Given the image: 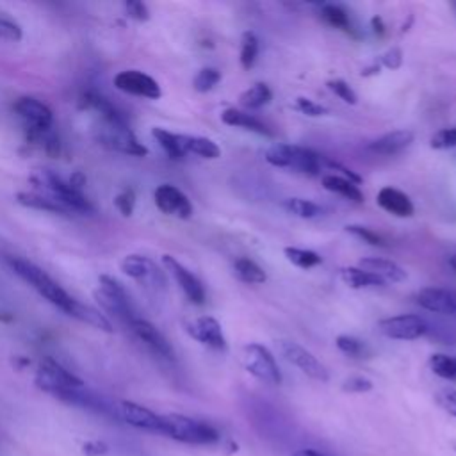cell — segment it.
<instances>
[{
	"label": "cell",
	"mask_w": 456,
	"mask_h": 456,
	"mask_svg": "<svg viewBox=\"0 0 456 456\" xmlns=\"http://www.w3.org/2000/svg\"><path fill=\"white\" fill-rule=\"evenodd\" d=\"M16 201L23 207L34 208V210H45V212H52V214H69L71 210L68 207H64L59 200H55L50 194H39V192H18L16 194Z\"/></svg>",
	"instance_id": "cell-25"
},
{
	"label": "cell",
	"mask_w": 456,
	"mask_h": 456,
	"mask_svg": "<svg viewBox=\"0 0 456 456\" xmlns=\"http://www.w3.org/2000/svg\"><path fill=\"white\" fill-rule=\"evenodd\" d=\"M162 264L166 267V271L175 278V281L178 283V287L182 289V292L185 294V297L194 303V305H203L205 303V289L203 283L200 281V278L189 271L183 264H180L175 256L171 255H162Z\"/></svg>",
	"instance_id": "cell-15"
},
{
	"label": "cell",
	"mask_w": 456,
	"mask_h": 456,
	"mask_svg": "<svg viewBox=\"0 0 456 456\" xmlns=\"http://www.w3.org/2000/svg\"><path fill=\"white\" fill-rule=\"evenodd\" d=\"M69 185L73 187V189H77V191H82V187L86 185V176L80 173V171H75L71 176H69Z\"/></svg>",
	"instance_id": "cell-51"
},
{
	"label": "cell",
	"mask_w": 456,
	"mask_h": 456,
	"mask_svg": "<svg viewBox=\"0 0 456 456\" xmlns=\"http://www.w3.org/2000/svg\"><path fill=\"white\" fill-rule=\"evenodd\" d=\"M94 297L107 314L114 315L125 324L137 317L125 287L109 274H102L98 278V289L94 290Z\"/></svg>",
	"instance_id": "cell-4"
},
{
	"label": "cell",
	"mask_w": 456,
	"mask_h": 456,
	"mask_svg": "<svg viewBox=\"0 0 456 456\" xmlns=\"http://www.w3.org/2000/svg\"><path fill=\"white\" fill-rule=\"evenodd\" d=\"M265 160L276 167L294 169L297 173L317 176L324 166V157L317 151L299 146V144H285L276 142L265 150Z\"/></svg>",
	"instance_id": "cell-3"
},
{
	"label": "cell",
	"mask_w": 456,
	"mask_h": 456,
	"mask_svg": "<svg viewBox=\"0 0 456 456\" xmlns=\"http://www.w3.org/2000/svg\"><path fill=\"white\" fill-rule=\"evenodd\" d=\"M240 66L244 69H249L255 66V61H256V55H258V39L253 32H244L242 37H240Z\"/></svg>",
	"instance_id": "cell-37"
},
{
	"label": "cell",
	"mask_w": 456,
	"mask_h": 456,
	"mask_svg": "<svg viewBox=\"0 0 456 456\" xmlns=\"http://www.w3.org/2000/svg\"><path fill=\"white\" fill-rule=\"evenodd\" d=\"M358 267L376 274L378 278H381L385 283L387 281H392V283H399V281H404L408 278V273L403 265H399L397 262L394 260H388V258H381V256H367V258H362L358 262Z\"/></svg>",
	"instance_id": "cell-21"
},
{
	"label": "cell",
	"mask_w": 456,
	"mask_h": 456,
	"mask_svg": "<svg viewBox=\"0 0 456 456\" xmlns=\"http://www.w3.org/2000/svg\"><path fill=\"white\" fill-rule=\"evenodd\" d=\"M379 62L388 69H397L403 64V52L399 48H390L379 57Z\"/></svg>",
	"instance_id": "cell-48"
},
{
	"label": "cell",
	"mask_w": 456,
	"mask_h": 456,
	"mask_svg": "<svg viewBox=\"0 0 456 456\" xmlns=\"http://www.w3.org/2000/svg\"><path fill=\"white\" fill-rule=\"evenodd\" d=\"M346 232L362 239L363 242L370 244V246H387V240L383 235H379L378 232L367 228V226H362V224H347L346 226Z\"/></svg>",
	"instance_id": "cell-39"
},
{
	"label": "cell",
	"mask_w": 456,
	"mask_h": 456,
	"mask_svg": "<svg viewBox=\"0 0 456 456\" xmlns=\"http://www.w3.org/2000/svg\"><path fill=\"white\" fill-rule=\"evenodd\" d=\"M219 80H221L219 69H216V68H201L196 73L194 80H192V87L198 93H208V91H212L217 86Z\"/></svg>",
	"instance_id": "cell-38"
},
{
	"label": "cell",
	"mask_w": 456,
	"mask_h": 456,
	"mask_svg": "<svg viewBox=\"0 0 456 456\" xmlns=\"http://www.w3.org/2000/svg\"><path fill=\"white\" fill-rule=\"evenodd\" d=\"M372 381L365 376H349L344 383H342V390L344 392H351V394H363L372 390Z\"/></svg>",
	"instance_id": "cell-43"
},
{
	"label": "cell",
	"mask_w": 456,
	"mask_h": 456,
	"mask_svg": "<svg viewBox=\"0 0 456 456\" xmlns=\"http://www.w3.org/2000/svg\"><path fill=\"white\" fill-rule=\"evenodd\" d=\"M160 435L191 445H212L219 440V431L212 424L182 413L162 415Z\"/></svg>",
	"instance_id": "cell-2"
},
{
	"label": "cell",
	"mask_w": 456,
	"mask_h": 456,
	"mask_svg": "<svg viewBox=\"0 0 456 456\" xmlns=\"http://www.w3.org/2000/svg\"><path fill=\"white\" fill-rule=\"evenodd\" d=\"M429 146L433 150L456 148V126H447V128H440L438 132H435L429 139Z\"/></svg>",
	"instance_id": "cell-40"
},
{
	"label": "cell",
	"mask_w": 456,
	"mask_h": 456,
	"mask_svg": "<svg viewBox=\"0 0 456 456\" xmlns=\"http://www.w3.org/2000/svg\"><path fill=\"white\" fill-rule=\"evenodd\" d=\"M292 456H326L324 452L321 451H315V449H310V447H305V449H297L292 452Z\"/></svg>",
	"instance_id": "cell-52"
},
{
	"label": "cell",
	"mask_w": 456,
	"mask_h": 456,
	"mask_svg": "<svg viewBox=\"0 0 456 456\" xmlns=\"http://www.w3.org/2000/svg\"><path fill=\"white\" fill-rule=\"evenodd\" d=\"M233 273L237 274V278L244 283H251V285H260L267 280L265 271L251 258L240 256L233 262Z\"/></svg>",
	"instance_id": "cell-29"
},
{
	"label": "cell",
	"mask_w": 456,
	"mask_h": 456,
	"mask_svg": "<svg viewBox=\"0 0 456 456\" xmlns=\"http://www.w3.org/2000/svg\"><path fill=\"white\" fill-rule=\"evenodd\" d=\"M221 121L228 126H239V128H244V130H251L255 134H260V135H273V132L265 126V123H262L258 118H255L253 114H248L244 110H239V109H224L221 112Z\"/></svg>",
	"instance_id": "cell-24"
},
{
	"label": "cell",
	"mask_w": 456,
	"mask_h": 456,
	"mask_svg": "<svg viewBox=\"0 0 456 456\" xmlns=\"http://www.w3.org/2000/svg\"><path fill=\"white\" fill-rule=\"evenodd\" d=\"M378 331L392 340H415L428 333L429 326L424 317L413 314L392 315L378 321Z\"/></svg>",
	"instance_id": "cell-8"
},
{
	"label": "cell",
	"mask_w": 456,
	"mask_h": 456,
	"mask_svg": "<svg viewBox=\"0 0 456 456\" xmlns=\"http://www.w3.org/2000/svg\"><path fill=\"white\" fill-rule=\"evenodd\" d=\"M417 305L428 312L456 317V292L444 287H426L417 292Z\"/></svg>",
	"instance_id": "cell-18"
},
{
	"label": "cell",
	"mask_w": 456,
	"mask_h": 456,
	"mask_svg": "<svg viewBox=\"0 0 456 456\" xmlns=\"http://www.w3.org/2000/svg\"><path fill=\"white\" fill-rule=\"evenodd\" d=\"M14 109L27 121L28 130L43 132L52 128L53 116H52V110L43 102L30 96H23L14 103Z\"/></svg>",
	"instance_id": "cell-19"
},
{
	"label": "cell",
	"mask_w": 456,
	"mask_h": 456,
	"mask_svg": "<svg viewBox=\"0 0 456 456\" xmlns=\"http://www.w3.org/2000/svg\"><path fill=\"white\" fill-rule=\"evenodd\" d=\"M37 185L48 191L50 196L59 200L64 207H68L71 212H91L93 205L89 200L82 194V191H77L69 185V182L62 180L57 173L52 169H39L36 176L32 178Z\"/></svg>",
	"instance_id": "cell-6"
},
{
	"label": "cell",
	"mask_w": 456,
	"mask_h": 456,
	"mask_svg": "<svg viewBox=\"0 0 456 456\" xmlns=\"http://www.w3.org/2000/svg\"><path fill=\"white\" fill-rule=\"evenodd\" d=\"M321 18L333 28L344 30L346 34H353V25L349 20V14L344 7L337 5V4H324L321 7Z\"/></svg>",
	"instance_id": "cell-32"
},
{
	"label": "cell",
	"mask_w": 456,
	"mask_h": 456,
	"mask_svg": "<svg viewBox=\"0 0 456 456\" xmlns=\"http://www.w3.org/2000/svg\"><path fill=\"white\" fill-rule=\"evenodd\" d=\"M82 102H84V107L96 110V112L100 114V118H102L105 123L126 125L125 116H123L105 96H102L100 93H96V91H87V93L82 96Z\"/></svg>",
	"instance_id": "cell-23"
},
{
	"label": "cell",
	"mask_w": 456,
	"mask_h": 456,
	"mask_svg": "<svg viewBox=\"0 0 456 456\" xmlns=\"http://www.w3.org/2000/svg\"><path fill=\"white\" fill-rule=\"evenodd\" d=\"M278 351L281 353V356L289 363L297 367L308 378H312L315 381H328L330 379V372L324 367V363L321 360H317L308 349H305L297 342L278 340Z\"/></svg>",
	"instance_id": "cell-9"
},
{
	"label": "cell",
	"mask_w": 456,
	"mask_h": 456,
	"mask_svg": "<svg viewBox=\"0 0 456 456\" xmlns=\"http://www.w3.org/2000/svg\"><path fill=\"white\" fill-rule=\"evenodd\" d=\"M340 280L351 289H372L383 287L385 281L376 274L362 269V267H344L340 269Z\"/></svg>",
	"instance_id": "cell-28"
},
{
	"label": "cell",
	"mask_w": 456,
	"mask_h": 456,
	"mask_svg": "<svg viewBox=\"0 0 456 456\" xmlns=\"http://www.w3.org/2000/svg\"><path fill=\"white\" fill-rule=\"evenodd\" d=\"M98 139L107 148L121 151V153H128V155H135V157H144L148 153V150L137 141V137L134 135V132L130 130L128 125H112V123L103 121Z\"/></svg>",
	"instance_id": "cell-11"
},
{
	"label": "cell",
	"mask_w": 456,
	"mask_h": 456,
	"mask_svg": "<svg viewBox=\"0 0 456 456\" xmlns=\"http://www.w3.org/2000/svg\"><path fill=\"white\" fill-rule=\"evenodd\" d=\"M435 401L438 406L456 419V388H442L436 392Z\"/></svg>",
	"instance_id": "cell-42"
},
{
	"label": "cell",
	"mask_w": 456,
	"mask_h": 456,
	"mask_svg": "<svg viewBox=\"0 0 456 456\" xmlns=\"http://www.w3.org/2000/svg\"><path fill=\"white\" fill-rule=\"evenodd\" d=\"M114 205L116 208L123 214V216H132L134 208H135V192L132 189H125L121 191L116 198H114Z\"/></svg>",
	"instance_id": "cell-44"
},
{
	"label": "cell",
	"mask_w": 456,
	"mask_h": 456,
	"mask_svg": "<svg viewBox=\"0 0 456 456\" xmlns=\"http://www.w3.org/2000/svg\"><path fill=\"white\" fill-rule=\"evenodd\" d=\"M283 207L287 208V212H290L301 219H314L322 212V208L317 203L305 200V198H287L283 201Z\"/></svg>",
	"instance_id": "cell-36"
},
{
	"label": "cell",
	"mask_w": 456,
	"mask_h": 456,
	"mask_svg": "<svg viewBox=\"0 0 456 456\" xmlns=\"http://www.w3.org/2000/svg\"><path fill=\"white\" fill-rule=\"evenodd\" d=\"M151 135L157 139V142L160 144V148L167 153L169 159L173 160H180L185 157L183 146H182V134H173L166 128H153Z\"/></svg>",
	"instance_id": "cell-30"
},
{
	"label": "cell",
	"mask_w": 456,
	"mask_h": 456,
	"mask_svg": "<svg viewBox=\"0 0 456 456\" xmlns=\"http://www.w3.org/2000/svg\"><path fill=\"white\" fill-rule=\"evenodd\" d=\"M185 331L189 333L191 338L196 342L216 349V351H226V337L223 333V328L217 319L210 315H200L185 322Z\"/></svg>",
	"instance_id": "cell-14"
},
{
	"label": "cell",
	"mask_w": 456,
	"mask_h": 456,
	"mask_svg": "<svg viewBox=\"0 0 456 456\" xmlns=\"http://www.w3.org/2000/svg\"><path fill=\"white\" fill-rule=\"evenodd\" d=\"M155 205L162 214L175 216L178 219H189L192 216V205L189 198L175 185L162 183L155 189Z\"/></svg>",
	"instance_id": "cell-17"
},
{
	"label": "cell",
	"mask_w": 456,
	"mask_h": 456,
	"mask_svg": "<svg viewBox=\"0 0 456 456\" xmlns=\"http://www.w3.org/2000/svg\"><path fill=\"white\" fill-rule=\"evenodd\" d=\"M182 146H183L185 155L192 153V155H198L201 159H217V157H221L219 146L208 137L182 134Z\"/></svg>",
	"instance_id": "cell-27"
},
{
	"label": "cell",
	"mask_w": 456,
	"mask_h": 456,
	"mask_svg": "<svg viewBox=\"0 0 456 456\" xmlns=\"http://www.w3.org/2000/svg\"><path fill=\"white\" fill-rule=\"evenodd\" d=\"M23 36L21 27L18 23H14L9 18H0V39L4 41H20Z\"/></svg>",
	"instance_id": "cell-46"
},
{
	"label": "cell",
	"mask_w": 456,
	"mask_h": 456,
	"mask_svg": "<svg viewBox=\"0 0 456 456\" xmlns=\"http://www.w3.org/2000/svg\"><path fill=\"white\" fill-rule=\"evenodd\" d=\"M413 142V132L411 130H392L388 134H383L381 137L374 139L372 142H369V150L372 153H378V155H385V157H390V155H395V153H401L404 148H408L410 144Z\"/></svg>",
	"instance_id": "cell-22"
},
{
	"label": "cell",
	"mask_w": 456,
	"mask_h": 456,
	"mask_svg": "<svg viewBox=\"0 0 456 456\" xmlns=\"http://www.w3.org/2000/svg\"><path fill=\"white\" fill-rule=\"evenodd\" d=\"M130 331L157 356L166 358V360H173L175 358V351L169 344V340L160 333V330L157 326H153L150 321L142 319V317H135L132 319L128 324Z\"/></svg>",
	"instance_id": "cell-16"
},
{
	"label": "cell",
	"mask_w": 456,
	"mask_h": 456,
	"mask_svg": "<svg viewBox=\"0 0 456 456\" xmlns=\"http://www.w3.org/2000/svg\"><path fill=\"white\" fill-rule=\"evenodd\" d=\"M370 27H372V32L378 36V37H383L385 36V21H383V18L381 16H374L372 20H370Z\"/></svg>",
	"instance_id": "cell-50"
},
{
	"label": "cell",
	"mask_w": 456,
	"mask_h": 456,
	"mask_svg": "<svg viewBox=\"0 0 456 456\" xmlns=\"http://www.w3.org/2000/svg\"><path fill=\"white\" fill-rule=\"evenodd\" d=\"M271 98H273V93H271L269 86L264 82H256L240 93L239 102L242 107L253 110V109H260V107L267 105L271 102Z\"/></svg>",
	"instance_id": "cell-31"
},
{
	"label": "cell",
	"mask_w": 456,
	"mask_h": 456,
	"mask_svg": "<svg viewBox=\"0 0 456 456\" xmlns=\"http://www.w3.org/2000/svg\"><path fill=\"white\" fill-rule=\"evenodd\" d=\"M428 365L433 374L444 379H456V356L445 353H435L429 356Z\"/></svg>",
	"instance_id": "cell-35"
},
{
	"label": "cell",
	"mask_w": 456,
	"mask_h": 456,
	"mask_svg": "<svg viewBox=\"0 0 456 456\" xmlns=\"http://www.w3.org/2000/svg\"><path fill=\"white\" fill-rule=\"evenodd\" d=\"M287 260L290 264H294L296 267L299 269H310V267H315L322 262L321 255L312 251V249H305V248H296V246H287L283 249Z\"/></svg>",
	"instance_id": "cell-33"
},
{
	"label": "cell",
	"mask_w": 456,
	"mask_h": 456,
	"mask_svg": "<svg viewBox=\"0 0 456 456\" xmlns=\"http://www.w3.org/2000/svg\"><path fill=\"white\" fill-rule=\"evenodd\" d=\"M242 365L258 381H264L267 385L281 383L280 367H278L273 353L262 344L249 342L242 347Z\"/></svg>",
	"instance_id": "cell-7"
},
{
	"label": "cell",
	"mask_w": 456,
	"mask_h": 456,
	"mask_svg": "<svg viewBox=\"0 0 456 456\" xmlns=\"http://www.w3.org/2000/svg\"><path fill=\"white\" fill-rule=\"evenodd\" d=\"M328 89H330L331 93H335L342 102H346V103H349V105H354V103L358 102V96H356V93L353 91V87H351L346 80H342V78L328 80Z\"/></svg>",
	"instance_id": "cell-41"
},
{
	"label": "cell",
	"mask_w": 456,
	"mask_h": 456,
	"mask_svg": "<svg viewBox=\"0 0 456 456\" xmlns=\"http://www.w3.org/2000/svg\"><path fill=\"white\" fill-rule=\"evenodd\" d=\"M114 86H116V89H119L126 94L141 96V98H148V100H157L162 94L159 82L153 77H150L139 69L119 71L114 77Z\"/></svg>",
	"instance_id": "cell-13"
},
{
	"label": "cell",
	"mask_w": 456,
	"mask_h": 456,
	"mask_svg": "<svg viewBox=\"0 0 456 456\" xmlns=\"http://www.w3.org/2000/svg\"><path fill=\"white\" fill-rule=\"evenodd\" d=\"M449 265H451V267H452V271L456 273V255H452V256L449 258Z\"/></svg>",
	"instance_id": "cell-53"
},
{
	"label": "cell",
	"mask_w": 456,
	"mask_h": 456,
	"mask_svg": "<svg viewBox=\"0 0 456 456\" xmlns=\"http://www.w3.org/2000/svg\"><path fill=\"white\" fill-rule=\"evenodd\" d=\"M376 203L388 214L395 217H411L413 216V203L403 191L395 187H381L376 194Z\"/></svg>",
	"instance_id": "cell-20"
},
{
	"label": "cell",
	"mask_w": 456,
	"mask_h": 456,
	"mask_svg": "<svg viewBox=\"0 0 456 456\" xmlns=\"http://www.w3.org/2000/svg\"><path fill=\"white\" fill-rule=\"evenodd\" d=\"M335 346L346 354V356H351V358H356V360H363V358H369L370 356V349L369 346L353 337V335H338L335 338Z\"/></svg>",
	"instance_id": "cell-34"
},
{
	"label": "cell",
	"mask_w": 456,
	"mask_h": 456,
	"mask_svg": "<svg viewBox=\"0 0 456 456\" xmlns=\"http://www.w3.org/2000/svg\"><path fill=\"white\" fill-rule=\"evenodd\" d=\"M125 9H126V14L135 21H146L150 18V11L144 2L128 0V2H125Z\"/></svg>",
	"instance_id": "cell-47"
},
{
	"label": "cell",
	"mask_w": 456,
	"mask_h": 456,
	"mask_svg": "<svg viewBox=\"0 0 456 456\" xmlns=\"http://www.w3.org/2000/svg\"><path fill=\"white\" fill-rule=\"evenodd\" d=\"M107 451H109L107 444H103L100 440H93V442L84 444V454H87V456H100V454H105Z\"/></svg>",
	"instance_id": "cell-49"
},
{
	"label": "cell",
	"mask_w": 456,
	"mask_h": 456,
	"mask_svg": "<svg viewBox=\"0 0 456 456\" xmlns=\"http://www.w3.org/2000/svg\"><path fill=\"white\" fill-rule=\"evenodd\" d=\"M121 271L148 289H153V290L166 289L164 271L151 258L144 255H137V253L126 255L121 260Z\"/></svg>",
	"instance_id": "cell-10"
},
{
	"label": "cell",
	"mask_w": 456,
	"mask_h": 456,
	"mask_svg": "<svg viewBox=\"0 0 456 456\" xmlns=\"http://www.w3.org/2000/svg\"><path fill=\"white\" fill-rule=\"evenodd\" d=\"M322 187L330 192L340 194L342 198L354 201V203H362L363 201V194L358 189L356 183H353L351 180L340 176V175H324L322 176Z\"/></svg>",
	"instance_id": "cell-26"
},
{
	"label": "cell",
	"mask_w": 456,
	"mask_h": 456,
	"mask_svg": "<svg viewBox=\"0 0 456 456\" xmlns=\"http://www.w3.org/2000/svg\"><path fill=\"white\" fill-rule=\"evenodd\" d=\"M451 7L456 11V2H452V4H451Z\"/></svg>",
	"instance_id": "cell-54"
},
{
	"label": "cell",
	"mask_w": 456,
	"mask_h": 456,
	"mask_svg": "<svg viewBox=\"0 0 456 456\" xmlns=\"http://www.w3.org/2000/svg\"><path fill=\"white\" fill-rule=\"evenodd\" d=\"M116 415L119 420H123L125 424L142 429V431H150V433H159L162 431V415L155 413L153 410L132 403V401H119L116 403Z\"/></svg>",
	"instance_id": "cell-12"
},
{
	"label": "cell",
	"mask_w": 456,
	"mask_h": 456,
	"mask_svg": "<svg viewBox=\"0 0 456 456\" xmlns=\"http://www.w3.org/2000/svg\"><path fill=\"white\" fill-rule=\"evenodd\" d=\"M294 107H296V110H299L301 114H306V116H310V118L324 116V114L328 112L326 107L315 103V102L310 100V98H303V96H299V98L296 100V105H294Z\"/></svg>",
	"instance_id": "cell-45"
},
{
	"label": "cell",
	"mask_w": 456,
	"mask_h": 456,
	"mask_svg": "<svg viewBox=\"0 0 456 456\" xmlns=\"http://www.w3.org/2000/svg\"><path fill=\"white\" fill-rule=\"evenodd\" d=\"M452 447H454V449H456V442H452Z\"/></svg>",
	"instance_id": "cell-55"
},
{
	"label": "cell",
	"mask_w": 456,
	"mask_h": 456,
	"mask_svg": "<svg viewBox=\"0 0 456 456\" xmlns=\"http://www.w3.org/2000/svg\"><path fill=\"white\" fill-rule=\"evenodd\" d=\"M34 381H36L37 388H41L43 392H46L53 397L59 395L61 392L86 387L78 376H75L71 370H68L66 367H62L57 360H53L50 356H45L39 362Z\"/></svg>",
	"instance_id": "cell-5"
},
{
	"label": "cell",
	"mask_w": 456,
	"mask_h": 456,
	"mask_svg": "<svg viewBox=\"0 0 456 456\" xmlns=\"http://www.w3.org/2000/svg\"><path fill=\"white\" fill-rule=\"evenodd\" d=\"M7 264L11 269L23 280L27 281L34 290H37L48 303L73 317L77 305L80 303L75 299L71 294H68L55 280H52L39 265L32 264L30 260L20 258V256H7Z\"/></svg>",
	"instance_id": "cell-1"
}]
</instances>
